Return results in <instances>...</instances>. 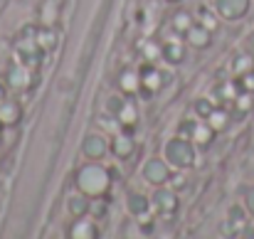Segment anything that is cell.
<instances>
[{
    "mask_svg": "<svg viewBox=\"0 0 254 239\" xmlns=\"http://www.w3.org/2000/svg\"><path fill=\"white\" fill-rule=\"evenodd\" d=\"M210 119H212V126H215V128H222V126H225V121H227V116H225V114H210Z\"/></svg>",
    "mask_w": 254,
    "mask_h": 239,
    "instance_id": "obj_1",
    "label": "cell"
},
{
    "mask_svg": "<svg viewBox=\"0 0 254 239\" xmlns=\"http://www.w3.org/2000/svg\"><path fill=\"white\" fill-rule=\"evenodd\" d=\"M245 86H250V91H254V77H247V79H245Z\"/></svg>",
    "mask_w": 254,
    "mask_h": 239,
    "instance_id": "obj_4",
    "label": "cell"
},
{
    "mask_svg": "<svg viewBox=\"0 0 254 239\" xmlns=\"http://www.w3.org/2000/svg\"><path fill=\"white\" fill-rule=\"evenodd\" d=\"M188 22H190V17H185V15H183V17H180V15L175 17V27H180V25H188Z\"/></svg>",
    "mask_w": 254,
    "mask_h": 239,
    "instance_id": "obj_2",
    "label": "cell"
},
{
    "mask_svg": "<svg viewBox=\"0 0 254 239\" xmlns=\"http://www.w3.org/2000/svg\"><path fill=\"white\" fill-rule=\"evenodd\" d=\"M197 111H200V114H205V116H207V114H212V111L207 109V101H202V104H197Z\"/></svg>",
    "mask_w": 254,
    "mask_h": 239,
    "instance_id": "obj_3",
    "label": "cell"
}]
</instances>
